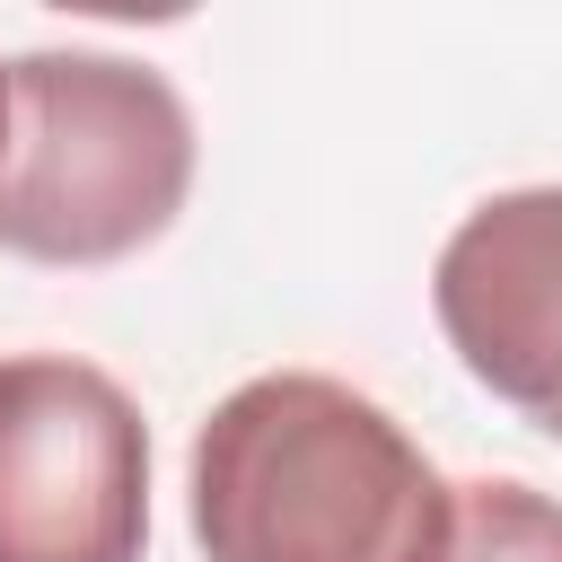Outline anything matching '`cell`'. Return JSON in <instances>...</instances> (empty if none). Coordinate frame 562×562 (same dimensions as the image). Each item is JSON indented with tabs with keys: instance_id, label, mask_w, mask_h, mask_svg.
I'll return each instance as SVG.
<instances>
[{
	"instance_id": "8992f818",
	"label": "cell",
	"mask_w": 562,
	"mask_h": 562,
	"mask_svg": "<svg viewBox=\"0 0 562 562\" xmlns=\"http://www.w3.org/2000/svg\"><path fill=\"white\" fill-rule=\"evenodd\" d=\"M0 140H9V61H0Z\"/></svg>"
},
{
	"instance_id": "6da1fadb",
	"label": "cell",
	"mask_w": 562,
	"mask_h": 562,
	"mask_svg": "<svg viewBox=\"0 0 562 562\" xmlns=\"http://www.w3.org/2000/svg\"><path fill=\"white\" fill-rule=\"evenodd\" d=\"M202 562H448L457 483L325 369H263L211 404L184 465Z\"/></svg>"
},
{
	"instance_id": "7a4b0ae2",
	"label": "cell",
	"mask_w": 562,
	"mask_h": 562,
	"mask_svg": "<svg viewBox=\"0 0 562 562\" xmlns=\"http://www.w3.org/2000/svg\"><path fill=\"white\" fill-rule=\"evenodd\" d=\"M193 193V114L132 53L44 44L9 61L0 255L88 272L158 246Z\"/></svg>"
},
{
	"instance_id": "3957f363",
	"label": "cell",
	"mask_w": 562,
	"mask_h": 562,
	"mask_svg": "<svg viewBox=\"0 0 562 562\" xmlns=\"http://www.w3.org/2000/svg\"><path fill=\"white\" fill-rule=\"evenodd\" d=\"M149 422L79 351L0 360V562H140Z\"/></svg>"
},
{
	"instance_id": "5b68a950",
	"label": "cell",
	"mask_w": 562,
	"mask_h": 562,
	"mask_svg": "<svg viewBox=\"0 0 562 562\" xmlns=\"http://www.w3.org/2000/svg\"><path fill=\"white\" fill-rule=\"evenodd\" d=\"M448 562H562V501L518 474L457 483V536Z\"/></svg>"
},
{
	"instance_id": "277c9868",
	"label": "cell",
	"mask_w": 562,
	"mask_h": 562,
	"mask_svg": "<svg viewBox=\"0 0 562 562\" xmlns=\"http://www.w3.org/2000/svg\"><path fill=\"white\" fill-rule=\"evenodd\" d=\"M430 316L492 404L562 439V184L474 202L430 263Z\"/></svg>"
}]
</instances>
